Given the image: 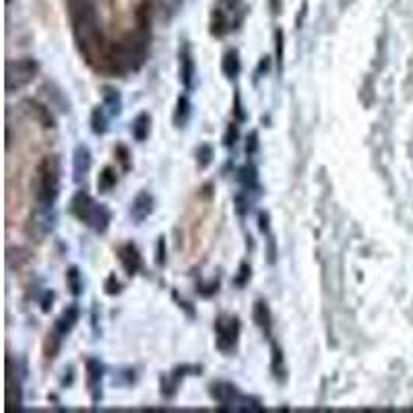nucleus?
<instances>
[{"label": "nucleus", "instance_id": "obj_1", "mask_svg": "<svg viewBox=\"0 0 413 413\" xmlns=\"http://www.w3.org/2000/svg\"><path fill=\"white\" fill-rule=\"evenodd\" d=\"M68 17L73 27V38L77 50L85 58L87 64L95 66V60L99 62L106 50L103 31L99 25L97 8L93 0H68Z\"/></svg>", "mask_w": 413, "mask_h": 413}, {"label": "nucleus", "instance_id": "obj_2", "mask_svg": "<svg viewBox=\"0 0 413 413\" xmlns=\"http://www.w3.org/2000/svg\"><path fill=\"white\" fill-rule=\"evenodd\" d=\"M147 44L149 40L138 36L137 31L126 34L122 40L106 46L103 56L99 60V68L108 77H124L131 71L135 73L147 60Z\"/></svg>", "mask_w": 413, "mask_h": 413}, {"label": "nucleus", "instance_id": "obj_3", "mask_svg": "<svg viewBox=\"0 0 413 413\" xmlns=\"http://www.w3.org/2000/svg\"><path fill=\"white\" fill-rule=\"evenodd\" d=\"M60 194V159L56 155H46L34 176V196L40 209H52Z\"/></svg>", "mask_w": 413, "mask_h": 413}, {"label": "nucleus", "instance_id": "obj_4", "mask_svg": "<svg viewBox=\"0 0 413 413\" xmlns=\"http://www.w3.org/2000/svg\"><path fill=\"white\" fill-rule=\"evenodd\" d=\"M38 73H40V64L31 56L8 60L6 62V77H4L6 93H15L23 89V87H27L38 77Z\"/></svg>", "mask_w": 413, "mask_h": 413}, {"label": "nucleus", "instance_id": "obj_5", "mask_svg": "<svg viewBox=\"0 0 413 413\" xmlns=\"http://www.w3.org/2000/svg\"><path fill=\"white\" fill-rule=\"evenodd\" d=\"M238 337H240L238 317H219L215 321V343L219 352L224 354L233 352V347L238 345Z\"/></svg>", "mask_w": 413, "mask_h": 413}, {"label": "nucleus", "instance_id": "obj_6", "mask_svg": "<svg viewBox=\"0 0 413 413\" xmlns=\"http://www.w3.org/2000/svg\"><path fill=\"white\" fill-rule=\"evenodd\" d=\"M97 205H99V203H95V201H93V196L89 194V192L79 190V192L71 198L68 211H71V215H73V217H77L81 224L89 226V224H92L93 215H95V211H97Z\"/></svg>", "mask_w": 413, "mask_h": 413}, {"label": "nucleus", "instance_id": "obj_7", "mask_svg": "<svg viewBox=\"0 0 413 413\" xmlns=\"http://www.w3.org/2000/svg\"><path fill=\"white\" fill-rule=\"evenodd\" d=\"M21 108H23V112H25L31 120H36L42 129H54V126H56V118H54L50 106L42 103L40 99L25 97V99L21 101Z\"/></svg>", "mask_w": 413, "mask_h": 413}, {"label": "nucleus", "instance_id": "obj_8", "mask_svg": "<svg viewBox=\"0 0 413 413\" xmlns=\"http://www.w3.org/2000/svg\"><path fill=\"white\" fill-rule=\"evenodd\" d=\"M92 164L93 159L89 147L87 145H79L73 151V178H75V182L81 184L87 178V174L92 172Z\"/></svg>", "mask_w": 413, "mask_h": 413}, {"label": "nucleus", "instance_id": "obj_9", "mask_svg": "<svg viewBox=\"0 0 413 413\" xmlns=\"http://www.w3.org/2000/svg\"><path fill=\"white\" fill-rule=\"evenodd\" d=\"M180 83L186 92H192L194 83H196V64H194V58H192L188 44L180 48Z\"/></svg>", "mask_w": 413, "mask_h": 413}, {"label": "nucleus", "instance_id": "obj_10", "mask_svg": "<svg viewBox=\"0 0 413 413\" xmlns=\"http://www.w3.org/2000/svg\"><path fill=\"white\" fill-rule=\"evenodd\" d=\"M118 259H120V265H122L124 273L129 277H135L143 269V256H140L137 246L131 244V242L118 248Z\"/></svg>", "mask_w": 413, "mask_h": 413}, {"label": "nucleus", "instance_id": "obj_11", "mask_svg": "<svg viewBox=\"0 0 413 413\" xmlns=\"http://www.w3.org/2000/svg\"><path fill=\"white\" fill-rule=\"evenodd\" d=\"M211 397L215 399V403H219L222 407H231L238 405V401L242 399L238 389L231 382H213L211 384Z\"/></svg>", "mask_w": 413, "mask_h": 413}, {"label": "nucleus", "instance_id": "obj_12", "mask_svg": "<svg viewBox=\"0 0 413 413\" xmlns=\"http://www.w3.org/2000/svg\"><path fill=\"white\" fill-rule=\"evenodd\" d=\"M153 205H155V201H153L151 192L140 190L137 196H135L133 205H131V217H133V222L135 224H143L153 213Z\"/></svg>", "mask_w": 413, "mask_h": 413}, {"label": "nucleus", "instance_id": "obj_13", "mask_svg": "<svg viewBox=\"0 0 413 413\" xmlns=\"http://www.w3.org/2000/svg\"><path fill=\"white\" fill-rule=\"evenodd\" d=\"M103 364L97 360V358H89L87 364H85V378H87V386L92 391L93 401H97V391L101 389V380H103Z\"/></svg>", "mask_w": 413, "mask_h": 413}, {"label": "nucleus", "instance_id": "obj_14", "mask_svg": "<svg viewBox=\"0 0 413 413\" xmlns=\"http://www.w3.org/2000/svg\"><path fill=\"white\" fill-rule=\"evenodd\" d=\"M151 13H153V6L149 0H143L135 10V21H137L135 31L145 40H151Z\"/></svg>", "mask_w": 413, "mask_h": 413}, {"label": "nucleus", "instance_id": "obj_15", "mask_svg": "<svg viewBox=\"0 0 413 413\" xmlns=\"http://www.w3.org/2000/svg\"><path fill=\"white\" fill-rule=\"evenodd\" d=\"M252 321L256 322V326L261 331H265L267 337H271V328H273V314L271 308L265 300H259L252 308Z\"/></svg>", "mask_w": 413, "mask_h": 413}, {"label": "nucleus", "instance_id": "obj_16", "mask_svg": "<svg viewBox=\"0 0 413 413\" xmlns=\"http://www.w3.org/2000/svg\"><path fill=\"white\" fill-rule=\"evenodd\" d=\"M79 317H81L79 306H77V304H71V306H66V308H64V312H62V314H60V319L56 321L54 328H56L62 337H66V335L77 326Z\"/></svg>", "mask_w": 413, "mask_h": 413}, {"label": "nucleus", "instance_id": "obj_17", "mask_svg": "<svg viewBox=\"0 0 413 413\" xmlns=\"http://www.w3.org/2000/svg\"><path fill=\"white\" fill-rule=\"evenodd\" d=\"M101 99H103V106L110 112V116H118L122 112V95L116 87L103 85L101 87Z\"/></svg>", "mask_w": 413, "mask_h": 413}, {"label": "nucleus", "instance_id": "obj_18", "mask_svg": "<svg viewBox=\"0 0 413 413\" xmlns=\"http://www.w3.org/2000/svg\"><path fill=\"white\" fill-rule=\"evenodd\" d=\"M242 71V60H240V52L236 48L228 50L222 58V73L228 77V79H236Z\"/></svg>", "mask_w": 413, "mask_h": 413}, {"label": "nucleus", "instance_id": "obj_19", "mask_svg": "<svg viewBox=\"0 0 413 413\" xmlns=\"http://www.w3.org/2000/svg\"><path fill=\"white\" fill-rule=\"evenodd\" d=\"M238 182H240V186H242L246 192L259 190L261 184H259V172H256V168H254V166H244V168H240V170H238Z\"/></svg>", "mask_w": 413, "mask_h": 413}, {"label": "nucleus", "instance_id": "obj_20", "mask_svg": "<svg viewBox=\"0 0 413 413\" xmlns=\"http://www.w3.org/2000/svg\"><path fill=\"white\" fill-rule=\"evenodd\" d=\"M110 112H106V106H97L92 112V131L95 135H106L110 129Z\"/></svg>", "mask_w": 413, "mask_h": 413}, {"label": "nucleus", "instance_id": "obj_21", "mask_svg": "<svg viewBox=\"0 0 413 413\" xmlns=\"http://www.w3.org/2000/svg\"><path fill=\"white\" fill-rule=\"evenodd\" d=\"M149 131H151V116L143 112V114H138L137 118L133 120L131 133H133L135 140L143 143V140H147V137H149Z\"/></svg>", "mask_w": 413, "mask_h": 413}, {"label": "nucleus", "instance_id": "obj_22", "mask_svg": "<svg viewBox=\"0 0 413 413\" xmlns=\"http://www.w3.org/2000/svg\"><path fill=\"white\" fill-rule=\"evenodd\" d=\"M110 222H112V213H110V209L106 207V205H97V211H95V215H93L92 224H89V228H92L95 233H103V231L110 228Z\"/></svg>", "mask_w": 413, "mask_h": 413}, {"label": "nucleus", "instance_id": "obj_23", "mask_svg": "<svg viewBox=\"0 0 413 413\" xmlns=\"http://www.w3.org/2000/svg\"><path fill=\"white\" fill-rule=\"evenodd\" d=\"M228 29H230V23H228L224 10L222 8H215L213 15H211V34L215 38H224L228 34Z\"/></svg>", "mask_w": 413, "mask_h": 413}, {"label": "nucleus", "instance_id": "obj_24", "mask_svg": "<svg viewBox=\"0 0 413 413\" xmlns=\"http://www.w3.org/2000/svg\"><path fill=\"white\" fill-rule=\"evenodd\" d=\"M118 182V176H116V170L114 168H103L97 176V190L101 194H108L114 186Z\"/></svg>", "mask_w": 413, "mask_h": 413}, {"label": "nucleus", "instance_id": "obj_25", "mask_svg": "<svg viewBox=\"0 0 413 413\" xmlns=\"http://www.w3.org/2000/svg\"><path fill=\"white\" fill-rule=\"evenodd\" d=\"M60 345H62V335L54 328L52 333H48L46 341H44V358L54 360L60 352Z\"/></svg>", "mask_w": 413, "mask_h": 413}, {"label": "nucleus", "instance_id": "obj_26", "mask_svg": "<svg viewBox=\"0 0 413 413\" xmlns=\"http://www.w3.org/2000/svg\"><path fill=\"white\" fill-rule=\"evenodd\" d=\"M44 93L50 97V103H52V106H56L60 112H68V101L64 99L60 87H56L54 83H46V85H44Z\"/></svg>", "mask_w": 413, "mask_h": 413}, {"label": "nucleus", "instance_id": "obj_27", "mask_svg": "<svg viewBox=\"0 0 413 413\" xmlns=\"http://www.w3.org/2000/svg\"><path fill=\"white\" fill-rule=\"evenodd\" d=\"M188 118H190V101H188V97H186V95H180V97H178V101H176L174 124L180 129V126H184V124L188 122Z\"/></svg>", "mask_w": 413, "mask_h": 413}, {"label": "nucleus", "instance_id": "obj_28", "mask_svg": "<svg viewBox=\"0 0 413 413\" xmlns=\"http://www.w3.org/2000/svg\"><path fill=\"white\" fill-rule=\"evenodd\" d=\"M66 287L73 296H81L83 294V277L79 267H71L66 271Z\"/></svg>", "mask_w": 413, "mask_h": 413}, {"label": "nucleus", "instance_id": "obj_29", "mask_svg": "<svg viewBox=\"0 0 413 413\" xmlns=\"http://www.w3.org/2000/svg\"><path fill=\"white\" fill-rule=\"evenodd\" d=\"M213 157H215V151H213V147H211V145L203 143V145L196 149V164H198V168H201V170L209 168V166H211V161H213Z\"/></svg>", "mask_w": 413, "mask_h": 413}, {"label": "nucleus", "instance_id": "obj_30", "mask_svg": "<svg viewBox=\"0 0 413 413\" xmlns=\"http://www.w3.org/2000/svg\"><path fill=\"white\" fill-rule=\"evenodd\" d=\"M271 370L277 378H283V349L275 341L271 343Z\"/></svg>", "mask_w": 413, "mask_h": 413}, {"label": "nucleus", "instance_id": "obj_31", "mask_svg": "<svg viewBox=\"0 0 413 413\" xmlns=\"http://www.w3.org/2000/svg\"><path fill=\"white\" fill-rule=\"evenodd\" d=\"M15 259H17L15 269H21L25 263H29V252H27L25 248H8V252H6V263H10V261H15Z\"/></svg>", "mask_w": 413, "mask_h": 413}, {"label": "nucleus", "instance_id": "obj_32", "mask_svg": "<svg viewBox=\"0 0 413 413\" xmlns=\"http://www.w3.org/2000/svg\"><path fill=\"white\" fill-rule=\"evenodd\" d=\"M233 205H236V213L238 215H246L250 211V198H248V192H238L233 196Z\"/></svg>", "mask_w": 413, "mask_h": 413}, {"label": "nucleus", "instance_id": "obj_33", "mask_svg": "<svg viewBox=\"0 0 413 413\" xmlns=\"http://www.w3.org/2000/svg\"><path fill=\"white\" fill-rule=\"evenodd\" d=\"M238 138H240V122L233 120L230 126H228V133H226V137H224V145H226V147H236Z\"/></svg>", "mask_w": 413, "mask_h": 413}, {"label": "nucleus", "instance_id": "obj_34", "mask_svg": "<svg viewBox=\"0 0 413 413\" xmlns=\"http://www.w3.org/2000/svg\"><path fill=\"white\" fill-rule=\"evenodd\" d=\"M283 52H285V36H283V31H281V29H277L275 56H277V66H279V71H281V66H283Z\"/></svg>", "mask_w": 413, "mask_h": 413}, {"label": "nucleus", "instance_id": "obj_35", "mask_svg": "<svg viewBox=\"0 0 413 413\" xmlns=\"http://www.w3.org/2000/svg\"><path fill=\"white\" fill-rule=\"evenodd\" d=\"M103 289H106L108 296H118L122 291V283L116 279V275H108L106 283H103Z\"/></svg>", "mask_w": 413, "mask_h": 413}, {"label": "nucleus", "instance_id": "obj_36", "mask_svg": "<svg viewBox=\"0 0 413 413\" xmlns=\"http://www.w3.org/2000/svg\"><path fill=\"white\" fill-rule=\"evenodd\" d=\"M259 147H261V143H259V133L252 131V133L248 135V138H246V155H248V157L256 155V153H259Z\"/></svg>", "mask_w": 413, "mask_h": 413}, {"label": "nucleus", "instance_id": "obj_37", "mask_svg": "<svg viewBox=\"0 0 413 413\" xmlns=\"http://www.w3.org/2000/svg\"><path fill=\"white\" fill-rule=\"evenodd\" d=\"M248 279H250V265H248V263H242L240 269H238V275L233 279V283H236L238 287H244V285L248 283Z\"/></svg>", "mask_w": 413, "mask_h": 413}, {"label": "nucleus", "instance_id": "obj_38", "mask_svg": "<svg viewBox=\"0 0 413 413\" xmlns=\"http://www.w3.org/2000/svg\"><path fill=\"white\" fill-rule=\"evenodd\" d=\"M233 118H236L238 122H244V120H246V112H244V106H242V97H240V93L238 92L233 93Z\"/></svg>", "mask_w": 413, "mask_h": 413}, {"label": "nucleus", "instance_id": "obj_39", "mask_svg": "<svg viewBox=\"0 0 413 413\" xmlns=\"http://www.w3.org/2000/svg\"><path fill=\"white\" fill-rule=\"evenodd\" d=\"M114 153H116L118 161L122 164V168H124V170H129V168H131V159H129V157H131V153H129V149H126L124 145H116V151H114Z\"/></svg>", "mask_w": 413, "mask_h": 413}, {"label": "nucleus", "instance_id": "obj_40", "mask_svg": "<svg viewBox=\"0 0 413 413\" xmlns=\"http://www.w3.org/2000/svg\"><path fill=\"white\" fill-rule=\"evenodd\" d=\"M219 291V281H211V283H207V285H198V294L203 296V298H211L213 294H217Z\"/></svg>", "mask_w": 413, "mask_h": 413}, {"label": "nucleus", "instance_id": "obj_41", "mask_svg": "<svg viewBox=\"0 0 413 413\" xmlns=\"http://www.w3.org/2000/svg\"><path fill=\"white\" fill-rule=\"evenodd\" d=\"M155 261H157V265L159 267H166V238H159V242H157V256H155Z\"/></svg>", "mask_w": 413, "mask_h": 413}, {"label": "nucleus", "instance_id": "obj_42", "mask_svg": "<svg viewBox=\"0 0 413 413\" xmlns=\"http://www.w3.org/2000/svg\"><path fill=\"white\" fill-rule=\"evenodd\" d=\"M259 228L263 233H269L271 230V215L267 213V211H263L261 215H259Z\"/></svg>", "mask_w": 413, "mask_h": 413}, {"label": "nucleus", "instance_id": "obj_43", "mask_svg": "<svg viewBox=\"0 0 413 413\" xmlns=\"http://www.w3.org/2000/svg\"><path fill=\"white\" fill-rule=\"evenodd\" d=\"M269 68H271V58H269V56H263V58H261V62H259L256 75H259V77H263V75H267V73H269Z\"/></svg>", "mask_w": 413, "mask_h": 413}, {"label": "nucleus", "instance_id": "obj_44", "mask_svg": "<svg viewBox=\"0 0 413 413\" xmlns=\"http://www.w3.org/2000/svg\"><path fill=\"white\" fill-rule=\"evenodd\" d=\"M52 302H54V294L46 291L44 298H42V312H50L52 310Z\"/></svg>", "mask_w": 413, "mask_h": 413}, {"label": "nucleus", "instance_id": "obj_45", "mask_svg": "<svg viewBox=\"0 0 413 413\" xmlns=\"http://www.w3.org/2000/svg\"><path fill=\"white\" fill-rule=\"evenodd\" d=\"M275 256H277L275 240H273V238H269V263H271V265L275 263Z\"/></svg>", "mask_w": 413, "mask_h": 413}, {"label": "nucleus", "instance_id": "obj_46", "mask_svg": "<svg viewBox=\"0 0 413 413\" xmlns=\"http://www.w3.org/2000/svg\"><path fill=\"white\" fill-rule=\"evenodd\" d=\"M271 10H273V15L281 13V2L279 0H271Z\"/></svg>", "mask_w": 413, "mask_h": 413}]
</instances>
